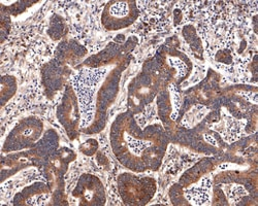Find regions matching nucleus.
<instances>
[{"label": "nucleus", "instance_id": "obj_3", "mask_svg": "<svg viewBox=\"0 0 258 206\" xmlns=\"http://www.w3.org/2000/svg\"><path fill=\"white\" fill-rule=\"evenodd\" d=\"M89 140L86 142V143H84V149L83 148H81V150L84 152V154H86V155H92V154H94L93 152H95V150L97 149V142H96V140L92 143V146H89Z\"/></svg>", "mask_w": 258, "mask_h": 206}, {"label": "nucleus", "instance_id": "obj_2", "mask_svg": "<svg viewBox=\"0 0 258 206\" xmlns=\"http://www.w3.org/2000/svg\"><path fill=\"white\" fill-rule=\"evenodd\" d=\"M87 176H82V180L84 181V184L82 185L79 183L77 189L74 191V196L81 199V204L85 205H99L104 204V192L102 189L101 183L98 181L97 184H95L92 188V190H89L88 187V180L86 178Z\"/></svg>", "mask_w": 258, "mask_h": 206}, {"label": "nucleus", "instance_id": "obj_1", "mask_svg": "<svg viewBox=\"0 0 258 206\" xmlns=\"http://www.w3.org/2000/svg\"><path fill=\"white\" fill-rule=\"evenodd\" d=\"M138 12L134 2H112L107 4L103 14V24L111 30L127 27L136 20Z\"/></svg>", "mask_w": 258, "mask_h": 206}]
</instances>
